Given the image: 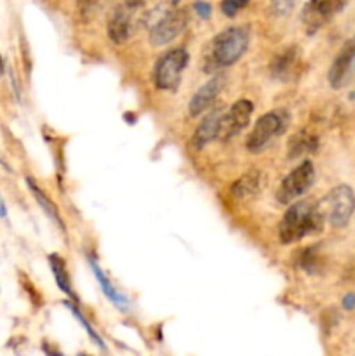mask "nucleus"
<instances>
[{"mask_svg":"<svg viewBox=\"0 0 355 356\" xmlns=\"http://www.w3.org/2000/svg\"><path fill=\"white\" fill-rule=\"evenodd\" d=\"M287 120V113L282 110L265 113L263 117L258 118L253 131L247 136L246 148L249 149L251 153H261L268 145H270L271 139L278 138V136L285 131Z\"/></svg>","mask_w":355,"mask_h":356,"instance_id":"4","label":"nucleus"},{"mask_svg":"<svg viewBox=\"0 0 355 356\" xmlns=\"http://www.w3.org/2000/svg\"><path fill=\"white\" fill-rule=\"evenodd\" d=\"M253 103L249 99H239L225 111L221 117V124H219L218 139L221 141H228V139L239 136L244 129L247 127L253 115Z\"/></svg>","mask_w":355,"mask_h":356,"instance_id":"10","label":"nucleus"},{"mask_svg":"<svg viewBox=\"0 0 355 356\" xmlns=\"http://www.w3.org/2000/svg\"><path fill=\"white\" fill-rule=\"evenodd\" d=\"M97 0H77V10H79V16L84 21L89 19L93 16L94 9H96Z\"/></svg>","mask_w":355,"mask_h":356,"instance_id":"24","label":"nucleus"},{"mask_svg":"<svg viewBox=\"0 0 355 356\" xmlns=\"http://www.w3.org/2000/svg\"><path fill=\"white\" fill-rule=\"evenodd\" d=\"M0 218L2 219L7 218V207H6V202H3L2 195H0Z\"/></svg>","mask_w":355,"mask_h":356,"instance_id":"27","label":"nucleus"},{"mask_svg":"<svg viewBox=\"0 0 355 356\" xmlns=\"http://www.w3.org/2000/svg\"><path fill=\"white\" fill-rule=\"evenodd\" d=\"M68 308L72 309V313H73V315H75V318L79 320L80 323H82V327H84V329H86V332L89 334V337H90V339H93L94 343H96L97 346H100V348H104V344H103V341H101V337L97 336V334H96V330H94L93 327L89 325V322H87V320L84 318V315H82V313H80L79 309H77L75 306H72V305H68Z\"/></svg>","mask_w":355,"mask_h":356,"instance_id":"22","label":"nucleus"},{"mask_svg":"<svg viewBox=\"0 0 355 356\" xmlns=\"http://www.w3.org/2000/svg\"><path fill=\"white\" fill-rule=\"evenodd\" d=\"M188 10L187 9H171L164 14L160 19H157L155 23L150 28V42L152 45H167L169 42H173L178 35H181V31L187 28L188 24Z\"/></svg>","mask_w":355,"mask_h":356,"instance_id":"8","label":"nucleus"},{"mask_svg":"<svg viewBox=\"0 0 355 356\" xmlns=\"http://www.w3.org/2000/svg\"><path fill=\"white\" fill-rule=\"evenodd\" d=\"M315 181V169H313L312 162L305 160L303 163H299L298 167L291 170L287 176L282 179L281 186L277 190V200L281 204L289 205L291 202H294L296 198L301 197L303 193L310 190V186Z\"/></svg>","mask_w":355,"mask_h":356,"instance_id":"7","label":"nucleus"},{"mask_svg":"<svg viewBox=\"0 0 355 356\" xmlns=\"http://www.w3.org/2000/svg\"><path fill=\"white\" fill-rule=\"evenodd\" d=\"M317 264H319V256H317L315 245H310L305 252L301 254V259H299V266L303 268L308 273H313L317 270Z\"/></svg>","mask_w":355,"mask_h":356,"instance_id":"20","label":"nucleus"},{"mask_svg":"<svg viewBox=\"0 0 355 356\" xmlns=\"http://www.w3.org/2000/svg\"><path fill=\"white\" fill-rule=\"evenodd\" d=\"M194 9H195V13H197L200 17L211 16V6H209L207 2H195Z\"/></svg>","mask_w":355,"mask_h":356,"instance_id":"25","label":"nucleus"},{"mask_svg":"<svg viewBox=\"0 0 355 356\" xmlns=\"http://www.w3.org/2000/svg\"><path fill=\"white\" fill-rule=\"evenodd\" d=\"M26 184H28V188H30V191H31V195H33V198H35V200H37V204L40 205L42 211H44L45 214H47L49 218H51V221H54L56 225L59 226V228L65 229V225H63L61 216H59V211H58V207H56L54 202H52L51 198H49L47 195L44 193V190H42L40 186H37V184H35V181L31 179V177H26Z\"/></svg>","mask_w":355,"mask_h":356,"instance_id":"16","label":"nucleus"},{"mask_svg":"<svg viewBox=\"0 0 355 356\" xmlns=\"http://www.w3.org/2000/svg\"><path fill=\"white\" fill-rule=\"evenodd\" d=\"M355 70V37L341 47L329 70V83L333 89H341L348 83Z\"/></svg>","mask_w":355,"mask_h":356,"instance_id":"11","label":"nucleus"},{"mask_svg":"<svg viewBox=\"0 0 355 356\" xmlns=\"http://www.w3.org/2000/svg\"><path fill=\"white\" fill-rule=\"evenodd\" d=\"M343 308L345 309H354L355 308V294H347L343 298Z\"/></svg>","mask_w":355,"mask_h":356,"instance_id":"26","label":"nucleus"},{"mask_svg":"<svg viewBox=\"0 0 355 356\" xmlns=\"http://www.w3.org/2000/svg\"><path fill=\"white\" fill-rule=\"evenodd\" d=\"M89 264H90V270H93L94 277L97 278V282H100V285H101V287H103L104 296H106V298L110 299V301L113 302V305L117 306L118 309H122V312H125V309L129 308L127 298H125V296L122 294V292H118L117 289L113 287V284H111V282L108 280L106 275H104L103 271H101V268L97 266L96 263H94V259H90Z\"/></svg>","mask_w":355,"mask_h":356,"instance_id":"15","label":"nucleus"},{"mask_svg":"<svg viewBox=\"0 0 355 356\" xmlns=\"http://www.w3.org/2000/svg\"><path fill=\"white\" fill-rule=\"evenodd\" d=\"M249 47V28L232 26L216 35L209 52V65L216 70L235 65Z\"/></svg>","mask_w":355,"mask_h":356,"instance_id":"2","label":"nucleus"},{"mask_svg":"<svg viewBox=\"0 0 355 356\" xmlns=\"http://www.w3.org/2000/svg\"><path fill=\"white\" fill-rule=\"evenodd\" d=\"M226 83V75L225 73H216L211 80L204 83L197 92L194 94V97L188 103V113L191 117H198L200 113L207 111L212 106V103L216 101V97L219 96V92L223 90Z\"/></svg>","mask_w":355,"mask_h":356,"instance_id":"12","label":"nucleus"},{"mask_svg":"<svg viewBox=\"0 0 355 356\" xmlns=\"http://www.w3.org/2000/svg\"><path fill=\"white\" fill-rule=\"evenodd\" d=\"M261 186V174L256 170L240 176L235 183L232 184V195L237 198H249L258 193Z\"/></svg>","mask_w":355,"mask_h":356,"instance_id":"17","label":"nucleus"},{"mask_svg":"<svg viewBox=\"0 0 355 356\" xmlns=\"http://www.w3.org/2000/svg\"><path fill=\"white\" fill-rule=\"evenodd\" d=\"M299 0H270L271 13L277 14V16H287L296 9Z\"/></svg>","mask_w":355,"mask_h":356,"instance_id":"21","label":"nucleus"},{"mask_svg":"<svg viewBox=\"0 0 355 356\" xmlns=\"http://www.w3.org/2000/svg\"><path fill=\"white\" fill-rule=\"evenodd\" d=\"M225 113L223 108H214V110L209 111L204 117V120L198 124V127L195 129L194 139H191V145L195 149H202L205 145H209L211 141L218 139V131L219 124H221V117Z\"/></svg>","mask_w":355,"mask_h":356,"instance_id":"13","label":"nucleus"},{"mask_svg":"<svg viewBox=\"0 0 355 356\" xmlns=\"http://www.w3.org/2000/svg\"><path fill=\"white\" fill-rule=\"evenodd\" d=\"M324 219L331 222L334 228H345L350 222L352 216L355 212V193L347 184L333 188L322 202Z\"/></svg>","mask_w":355,"mask_h":356,"instance_id":"5","label":"nucleus"},{"mask_svg":"<svg viewBox=\"0 0 355 356\" xmlns=\"http://www.w3.org/2000/svg\"><path fill=\"white\" fill-rule=\"evenodd\" d=\"M345 7V0H308L303 7L301 21L306 33L313 35L333 19L338 13Z\"/></svg>","mask_w":355,"mask_h":356,"instance_id":"9","label":"nucleus"},{"mask_svg":"<svg viewBox=\"0 0 355 356\" xmlns=\"http://www.w3.org/2000/svg\"><path fill=\"white\" fill-rule=\"evenodd\" d=\"M296 65V51L294 49H284V51L278 52L277 56L271 61L270 70L271 75L277 76V79H287L289 73L292 72Z\"/></svg>","mask_w":355,"mask_h":356,"instance_id":"18","label":"nucleus"},{"mask_svg":"<svg viewBox=\"0 0 355 356\" xmlns=\"http://www.w3.org/2000/svg\"><path fill=\"white\" fill-rule=\"evenodd\" d=\"M188 63V52L184 49H173L166 52L155 65L153 80L160 90H174L181 82Z\"/></svg>","mask_w":355,"mask_h":356,"instance_id":"6","label":"nucleus"},{"mask_svg":"<svg viewBox=\"0 0 355 356\" xmlns=\"http://www.w3.org/2000/svg\"><path fill=\"white\" fill-rule=\"evenodd\" d=\"M317 146H319L317 136L303 129V131L294 132L287 141V156L289 159H298V156L306 155V153L315 152Z\"/></svg>","mask_w":355,"mask_h":356,"instance_id":"14","label":"nucleus"},{"mask_svg":"<svg viewBox=\"0 0 355 356\" xmlns=\"http://www.w3.org/2000/svg\"><path fill=\"white\" fill-rule=\"evenodd\" d=\"M44 353L47 356H63L61 353H56V350H51L47 343H44Z\"/></svg>","mask_w":355,"mask_h":356,"instance_id":"28","label":"nucleus"},{"mask_svg":"<svg viewBox=\"0 0 355 356\" xmlns=\"http://www.w3.org/2000/svg\"><path fill=\"white\" fill-rule=\"evenodd\" d=\"M49 266H51L58 287L61 289L65 294H68L70 298L75 299V294H73L72 291V284H70L68 270H66V264L65 261H63V257H59L58 254H51V256H49Z\"/></svg>","mask_w":355,"mask_h":356,"instance_id":"19","label":"nucleus"},{"mask_svg":"<svg viewBox=\"0 0 355 356\" xmlns=\"http://www.w3.org/2000/svg\"><path fill=\"white\" fill-rule=\"evenodd\" d=\"M324 226V214L320 207L310 202L289 204L278 226V238L282 243H294L305 236L319 233Z\"/></svg>","mask_w":355,"mask_h":356,"instance_id":"1","label":"nucleus"},{"mask_svg":"<svg viewBox=\"0 0 355 356\" xmlns=\"http://www.w3.org/2000/svg\"><path fill=\"white\" fill-rule=\"evenodd\" d=\"M3 72H6V63H3L2 54H0V76L3 75Z\"/></svg>","mask_w":355,"mask_h":356,"instance_id":"29","label":"nucleus"},{"mask_svg":"<svg viewBox=\"0 0 355 356\" xmlns=\"http://www.w3.org/2000/svg\"><path fill=\"white\" fill-rule=\"evenodd\" d=\"M247 3H249V0H221V13L225 14V16L233 17L235 14H239V10H242Z\"/></svg>","mask_w":355,"mask_h":356,"instance_id":"23","label":"nucleus"},{"mask_svg":"<svg viewBox=\"0 0 355 356\" xmlns=\"http://www.w3.org/2000/svg\"><path fill=\"white\" fill-rule=\"evenodd\" d=\"M143 6H145L143 0H124L115 7L106 26L108 38L113 44L122 45L132 37L139 16L143 13Z\"/></svg>","mask_w":355,"mask_h":356,"instance_id":"3","label":"nucleus"}]
</instances>
